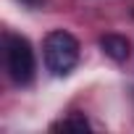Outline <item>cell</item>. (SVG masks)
<instances>
[{
	"label": "cell",
	"mask_w": 134,
	"mask_h": 134,
	"mask_svg": "<svg viewBox=\"0 0 134 134\" xmlns=\"http://www.w3.org/2000/svg\"><path fill=\"white\" fill-rule=\"evenodd\" d=\"M79 63V42L74 34L55 29L45 37V66L53 76H66Z\"/></svg>",
	"instance_id": "obj_1"
},
{
	"label": "cell",
	"mask_w": 134,
	"mask_h": 134,
	"mask_svg": "<svg viewBox=\"0 0 134 134\" xmlns=\"http://www.w3.org/2000/svg\"><path fill=\"white\" fill-rule=\"evenodd\" d=\"M5 66L16 84H21V87L32 84L34 71H37V60H34V50L26 37L5 34Z\"/></svg>",
	"instance_id": "obj_2"
},
{
	"label": "cell",
	"mask_w": 134,
	"mask_h": 134,
	"mask_svg": "<svg viewBox=\"0 0 134 134\" xmlns=\"http://www.w3.org/2000/svg\"><path fill=\"white\" fill-rule=\"evenodd\" d=\"M100 47H103V53H105L108 58H113V60H126L129 53H131L129 40L121 37V34H105V37H100Z\"/></svg>",
	"instance_id": "obj_3"
},
{
	"label": "cell",
	"mask_w": 134,
	"mask_h": 134,
	"mask_svg": "<svg viewBox=\"0 0 134 134\" xmlns=\"http://www.w3.org/2000/svg\"><path fill=\"white\" fill-rule=\"evenodd\" d=\"M50 129L53 131H90V121L84 116H69L63 121H55Z\"/></svg>",
	"instance_id": "obj_4"
},
{
	"label": "cell",
	"mask_w": 134,
	"mask_h": 134,
	"mask_svg": "<svg viewBox=\"0 0 134 134\" xmlns=\"http://www.w3.org/2000/svg\"><path fill=\"white\" fill-rule=\"evenodd\" d=\"M21 3H26V5H32V8H34V5H40V3H42V0H21Z\"/></svg>",
	"instance_id": "obj_5"
}]
</instances>
